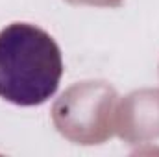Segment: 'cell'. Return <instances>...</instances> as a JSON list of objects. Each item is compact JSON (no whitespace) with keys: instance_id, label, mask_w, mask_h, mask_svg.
I'll list each match as a JSON object with an SVG mask.
<instances>
[{"instance_id":"1","label":"cell","mask_w":159,"mask_h":157,"mask_svg":"<svg viewBox=\"0 0 159 157\" xmlns=\"http://www.w3.org/2000/svg\"><path fill=\"white\" fill-rule=\"evenodd\" d=\"M63 76V59L50 34L28 22L0 32V98L32 107L52 98Z\"/></svg>"}]
</instances>
